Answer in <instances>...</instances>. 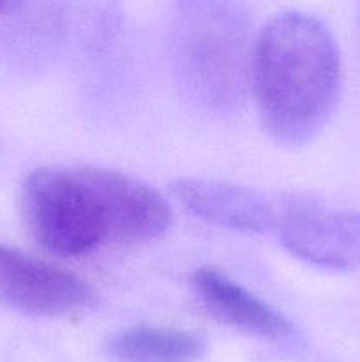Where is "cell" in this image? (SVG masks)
I'll use <instances>...</instances> for the list:
<instances>
[{"instance_id": "ba28073f", "label": "cell", "mask_w": 360, "mask_h": 362, "mask_svg": "<svg viewBox=\"0 0 360 362\" xmlns=\"http://www.w3.org/2000/svg\"><path fill=\"white\" fill-rule=\"evenodd\" d=\"M108 352L119 362H194L203 341L189 332L140 325L113 336Z\"/></svg>"}, {"instance_id": "6da1fadb", "label": "cell", "mask_w": 360, "mask_h": 362, "mask_svg": "<svg viewBox=\"0 0 360 362\" xmlns=\"http://www.w3.org/2000/svg\"><path fill=\"white\" fill-rule=\"evenodd\" d=\"M20 209L35 243L56 257H83L102 244L157 239L172 223L164 198L116 170L39 168L25 179Z\"/></svg>"}, {"instance_id": "3957f363", "label": "cell", "mask_w": 360, "mask_h": 362, "mask_svg": "<svg viewBox=\"0 0 360 362\" xmlns=\"http://www.w3.org/2000/svg\"><path fill=\"white\" fill-rule=\"evenodd\" d=\"M249 23L239 6L189 2L180 6L175 59L189 87L219 110L242 98Z\"/></svg>"}, {"instance_id": "5b68a950", "label": "cell", "mask_w": 360, "mask_h": 362, "mask_svg": "<svg viewBox=\"0 0 360 362\" xmlns=\"http://www.w3.org/2000/svg\"><path fill=\"white\" fill-rule=\"evenodd\" d=\"M0 299L20 313L64 317L87 310L94 303V292L64 269L0 246Z\"/></svg>"}, {"instance_id": "277c9868", "label": "cell", "mask_w": 360, "mask_h": 362, "mask_svg": "<svg viewBox=\"0 0 360 362\" xmlns=\"http://www.w3.org/2000/svg\"><path fill=\"white\" fill-rule=\"evenodd\" d=\"M274 230L282 246L307 264L332 271L360 267V212L332 209L316 198H281Z\"/></svg>"}, {"instance_id": "7a4b0ae2", "label": "cell", "mask_w": 360, "mask_h": 362, "mask_svg": "<svg viewBox=\"0 0 360 362\" xmlns=\"http://www.w3.org/2000/svg\"><path fill=\"white\" fill-rule=\"evenodd\" d=\"M261 122L284 145L316 136L337 105L341 55L327 27L311 14L282 13L261 32L251 64Z\"/></svg>"}, {"instance_id": "52a82bcc", "label": "cell", "mask_w": 360, "mask_h": 362, "mask_svg": "<svg viewBox=\"0 0 360 362\" xmlns=\"http://www.w3.org/2000/svg\"><path fill=\"white\" fill-rule=\"evenodd\" d=\"M193 285L210 315L229 327L267 339L284 338L292 332L289 322L281 313L215 267L194 272Z\"/></svg>"}, {"instance_id": "8992f818", "label": "cell", "mask_w": 360, "mask_h": 362, "mask_svg": "<svg viewBox=\"0 0 360 362\" xmlns=\"http://www.w3.org/2000/svg\"><path fill=\"white\" fill-rule=\"evenodd\" d=\"M172 193L187 211L217 226L247 233L275 228L277 204L247 186L186 177L172 184Z\"/></svg>"}]
</instances>
